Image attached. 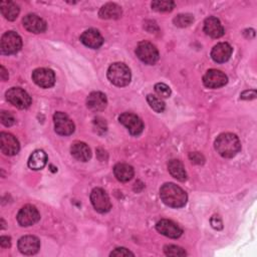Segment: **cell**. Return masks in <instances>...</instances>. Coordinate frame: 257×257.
Masks as SVG:
<instances>
[{
    "label": "cell",
    "instance_id": "obj_20",
    "mask_svg": "<svg viewBox=\"0 0 257 257\" xmlns=\"http://www.w3.org/2000/svg\"><path fill=\"white\" fill-rule=\"evenodd\" d=\"M107 99L104 93L100 91H92L86 98V105L89 109L94 111L103 110L106 107Z\"/></svg>",
    "mask_w": 257,
    "mask_h": 257
},
{
    "label": "cell",
    "instance_id": "obj_19",
    "mask_svg": "<svg viewBox=\"0 0 257 257\" xmlns=\"http://www.w3.org/2000/svg\"><path fill=\"white\" fill-rule=\"evenodd\" d=\"M232 54V47L230 44L226 42H220L216 44L212 51H211V57L215 62L222 63L227 61Z\"/></svg>",
    "mask_w": 257,
    "mask_h": 257
},
{
    "label": "cell",
    "instance_id": "obj_2",
    "mask_svg": "<svg viewBox=\"0 0 257 257\" xmlns=\"http://www.w3.org/2000/svg\"><path fill=\"white\" fill-rule=\"evenodd\" d=\"M215 149L220 156L224 158H233L239 153L241 144L238 137L231 133H225L218 136L215 141Z\"/></svg>",
    "mask_w": 257,
    "mask_h": 257
},
{
    "label": "cell",
    "instance_id": "obj_32",
    "mask_svg": "<svg viewBox=\"0 0 257 257\" xmlns=\"http://www.w3.org/2000/svg\"><path fill=\"white\" fill-rule=\"evenodd\" d=\"M0 118H1V122H2L5 126H11V125L14 124V122H15L14 116H13L9 111H5V110L1 111Z\"/></svg>",
    "mask_w": 257,
    "mask_h": 257
},
{
    "label": "cell",
    "instance_id": "obj_35",
    "mask_svg": "<svg viewBox=\"0 0 257 257\" xmlns=\"http://www.w3.org/2000/svg\"><path fill=\"white\" fill-rule=\"evenodd\" d=\"M189 158H190V160L192 161V163H194V164H198V165L203 164V163H204V161H205L204 157H203L201 154L197 153V152H195V153H191V154L189 155Z\"/></svg>",
    "mask_w": 257,
    "mask_h": 257
},
{
    "label": "cell",
    "instance_id": "obj_14",
    "mask_svg": "<svg viewBox=\"0 0 257 257\" xmlns=\"http://www.w3.org/2000/svg\"><path fill=\"white\" fill-rule=\"evenodd\" d=\"M156 228L164 236H167L169 238H174V239L179 238L183 233L182 229L175 222L167 219H163L159 221L156 225Z\"/></svg>",
    "mask_w": 257,
    "mask_h": 257
},
{
    "label": "cell",
    "instance_id": "obj_23",
    "mask_svg": "<svg viewBox=\"0 0 257 257\" xmlns=\"http://www.w3.org/2000/svg\"><path fill=\"white\" fill-rule=\"evenodd\" d=\"M46 163H47L46 154L41 150H37L30 155L28 160V167L32 170L37 171V170L43 169Z\"/></svg>",
    "mask_w": 257,
    "mask_h": 257
},
{
    "label": "cell",
    "instance_id": "obj_1",
    "mask_svg": "<svg viewBox=\"0 0 257 257\" xmlns=\"http://www.w3.org/2000/svg\"><path fill=\"white\" fill-rule=\"evenodd\" d=\"M160 197L167 206L173 208H181L187 202L185 191L173 183H166L161 187Z\"/></svg>",
    "mask_w": 257,
    "mask_h": 257
},
{
    "label": "cell",
    "instance_id": "obj_6",
    "mask_svg": "<svg viewBox=\"0 0 257 257\" xmlns=\"http://www.w3.org/2000/svg\"><path fill=\"white\" fill-rule=\"evenodd\" d=\"M137 56L147 64H154L159 59V52L155 45L151 42L143 41L140 42L136 48Z\"/></svg>",
    "mask_w": 257,
    "mask_h": 257
},
{
    "label": "cell",
    "instance_id": "obj_26",
    "mask_svg": "<svg viewBox=\"0 0 257 257\" xmlns=\"http://www.w3.org/2000/svg\"><path fill=\"white\" fill-rule=\"evenodd\" d=\"M168 170L170 174L178 181L184 182L187 179V174L183 164L179 160H171L168 163Z\"/></svg>",
    "mask_w": 257,
    "mask_h": 257
},
{
    "label": "cell",
    "instance_id": "obj_38",
    "mask_svg": "<svg viewBox=\"0 0 257 257\" xmlns=\"http://www.w3.org/2000/svg\"><path fill=\"white\" fill-rule=\"evenodd\" d=\"M10 244H11V242H10V238L9 237H7V236H1L0 237V245H1V247L8 248V247H10Z\"/></svg>",
    "mask_w": 257,
    "mask_h": 257
},
{
    "label": "cell",
    "instance_id": "obj_12",
    "mask_svg": "<svg viewBox=\"0 0 257 257\" xmlns=\"http://www.w3.org/2000/svg\"><path fill=\"white\" fill-rule=\"evenodd\" d=\"M33 81L40 87H51L55 82V75L51 69L37 68L32 73Z\"/></svg>",
    "mask_w": 257,
    "mask_h": 257
},
{
    "label": "cell",
    "instance_id": "obj_15",
    "mask_svg": "<svg viewBox=\"0 0 257 257\" xmlns=\"http://www.w3.org/2000/svg\"><path fill=\"white\" fill-rule=\"evenodd\" d=\"M40 247V242L37 237L32 235H26L19 239L18 249L21 253L25 255L35 254Z\"/></svg>",
    "mask_w": 257,
    "mask_h": 257
},
{
    "label": "cell",
    "instance_id": "obj_30",
    "mask_svg": "<svg viewBox=\"0 0 257 257\" xmlns=\"http://www.w3.org/2000/svg\"><path fill=\"white\" fill-rule=\"evenodd\" d=\"M164 252L167 256H173V257H177V256H185L187 253L186 251L176 245H167L164 247Z\"/></svg>",
    "mask_w": 257,
    "mask_h": 257
},
{
    "label": "cell",
    "instance_id": "obj_16",
    "mask_svg": "<svg viewBox=\"0 0 257 257\" xmlns=\"http://www.w3.org/2000/svg\"><path fill=\"white\" fill-rule=\"evenodd\" d=\"M22 22L25 29L32 33H41L46 29L45 21L36 14H27Z\"/></svg>",
    "mask_w": 257,
    "mask_h": 257
},
{
    "label": "cell",
    "instance_id": "obj_31",
    "mask_svg": "<svg viewBox=\"0 0 257 257\" xmlns=\"http://www.w3.org/2000/svg\"><path fill=\"white\" fill-rule=\"evenodd\" d=\"M155 90H156V92L161 96V97H169L170 95H171V89H170V87L167 85V84H165V83H161V82H159V83H157L156 85H155Z\"/></svg>",
    "mask_w": 257,
    "mask_h": 257
},
{
    "label": "cell",
    "instance_id": "obj_8",
    "mask_svg": "<svg viewBox=\"0 0 257 257\" xmlns=\"http://www.w3.org/2000/svg\"><path fill=\"white\" fill-rule=\"evenodd\" d=\"M118 120L122 123L131 135L139 136L144 130V123L142 119L133 112H123L118 116Z\"/></svg>",
    "mask_w": 257,
    "mask_h": 257
},
{
    "label": "cell",
    "instance_id": "obj_22",
    "mask_svg": "<svg viewBox=\"0 0 257 257\" xmlns=\"http://www.w3.org/2000/svg\"><path fill=\"white\" fill-rule=\"evenodd\" d=\"M98 15L102 19H117L121 16V8L115 3H106L100 8Z\"/></svg>",
    "mask_w": 257,
    "mask_h": 257
},
{
    "label": "cell",
    "instance_id": "obj_29",
    "mask_svg": "<svg viewBox=\"0 0 257 257\" xmlns=\"http://www.w3.org/2000/svg\"><path fill=\"white\" fill-rule=\"evenodd\" d=\"M194 21V17L192 14H189V13H186V14H179L177 15L173 22L176 26L178 27H186V26H189L192 22Z\"/></svg>",
    "mask_w": 257,
    "mask_h": 257
},
{
    "label": "cell",
    "instance_id": "obj_33",
    "mask_svg": "<svg viewBox=\"0 0 257 257\" xmlns=\"http://www.w3.org/2000/svg\"><path fill=\"white\" fill-rule=\"evenodd\" d=\"M93 125H94V128H95V132H97L98 134H102L106 131V123H105L104 119L101 118V117L94 118Z\"/></svg>",
    "mask_w": 257,
    "mask_h": 257
},
{
    "label": "cell",
    "instance_id": "obj_24",
    "mask_svg": "<svg viewBox=\"0 0 257 257\" xmlns=\"http://www.w3.org/2000/svg\"><path fill=\"white\" fill-rule=\"evenodd\" d=\"M113 173L115 178L120 181V182H127L130 181L133 176H134V169L132 166L124 164V163H119L116 164L113 168Z\"/></svg>",
    "mask_w": 257,
    "mask_h": 257
},
{
    "label": "cell",
    "instance_id": "obj_34",
    "mask_svg": "<svg viewBox=\"0 0 257 257\" xmlns=\"http://www.w3.org/2000/svg\"><path fill=\"white\" fill-rule=\"evenodd\" d=\"M110 256L126 257V256H134V253H133V252H131L130 250H127L126 248L118 247V248H115V249L110 253Z\"/></svg>",
    "mask_w": 257,
    "mask_h": 257
},
{
    "label": "cell",
    "instance_id": "obj_27",
    "mask_svg": "<svg viewBox=\"0 0 257 257\" xmlns=\"http://www.w3.org/2000/svg\"><path fill=\"white\" fill-rule=\"evenodd\" d=\"M152 8L159 12L171 11L175 7V3L170 0H156L152 2Z\"/></svg>",
    "mask_w": 257,
    "mask_h": 257
},
{
    "label": "cell",
    "instance_id": "obj_18",
    "mask_svg": "<svg viewBox=\"0 0 257 257\" xmlns=\"http://www.w3.org/2000/svg\"><path fill=\"white\" fill-rule=\"evenodd\" d=\"M204 31L212 38H219L224 34V28L220 20L214 16H210L205 19Z\"/></svg>",
    "mask_w": 257,
    "mask_h": 257
},
{
    "label": "cell",
    "instance_id": "obj_28",
    "mask_svg": "<svg viewBox=\"0 0 257 257\" xmlns=\"http://www.w3.org/2000/svg\"><path fill=\"white\" fill-rule=\"evenodd\" d=\"M147 100L150 104V106L157 112H162L165 109V102L158 96L154 94H149L147 96Z\"/></svg>",
    "mask_w": 257,
    "mask_h": 257
},
{
    "label": "cell",
    "instance_id": "obj_11",
    "mask_svg": "<svg viewBox=\"0 0 257 257\" xmlns=\"http://www.w3.org/2000/svg\"><path fill=\"white\" fill-rule=\"evenodd\" d=\"M228 78L224 72L217 69H209L203 76L204 85L209 88H218L225 85Z\"/></svg>",
    "mask_w": 257,
    "mask_h": 257
},
{
    "label": "cell",
    "instance_id": "obj_7",
    "mask_svg": "<svg viewBox=\"0 0 257 257\" xmlns=\"http://www.w3.org/2000/svg\"><path fill=\"white\" fill-rule=\"evenodd\" d=\"M90 201L93 208L99 213L108 212L111 208V203L107 194L100 188H95L91 191Z\"/></svg>",
    "mask_w": 257,
    "mask_h": 257
},
{
    "label": "cell",
    "instance_id": "obj_13",
    "mask_svg": "<svg viewBox=\"0 0 257 257\" xmlns=\"http://www.w3.org/2000/svg\"><path fill=\"white\" fill-rule=\"evenodd\" d=\"M0 148L4 155L14 156L19 152L20 147L17 139L13 135L2 132L0 134Z\"/></svg>",
    "mask_w": 257,
    "mask_h": 257
},
{
    "label": "cell",
    "instance_id": "obj_5",
    "mask_svg": "<svg viewBox=\"0 0 257 257\" xmlns=\"http://www.w3.org/2000/svg\"><path fill=\"white\" fill-rule=\"evenodd\" d=\"M7 100L14 106L24 109L30 106L31 97L29 94L20 87H11L6 91Z\"/></svg>",
    "mask_w": 257,
    "mask_h": 257
},
{
    "label": "cell",
    "instance_id": "obj_39",
    "mask_svg": "<svg viewBox=\"0 0 257 257\" xmlns=\"http://www.w3.org/2000/svg\"><path fill=\"white\" fill-rule=\"evenodd\" d=\"M0 76H1V79L3 81L8 79V72H7V70L5 69V67L3 65H1V67H0Z\"/></svg>",
    "mask_w": 257,
    "mask_h": 257
},
{
    "label": "cell",
    "instance_id": "obj_36",
    "mask_svg": "<svg viewBox=\"0 0 257 257\" xmlns=\"http://www.w3.org/2000/svg\"><path fill=\"white\" fill-rule=\"evenodd\" d=\"M241 98L242 99H253L256 97V91L254 89H250V90H245L241 93Z\"/></svg>",
    "mask_w": 257,
    "mask_h": 257
},
{
    "label": "cell",
    "instance_id": "obj_9",
    "mask_svg": "<svg viewBox=\"0 0 257 257\" xmlns=\"http://www.w3.org/2000/svg\"><path fill=\"white\" fill-rule=\"evenodd\" d=\"M54 130L58 135L69 136L74 132V123L68 115L62 111H57L53 115Z\"/></svg>",
    "mask_w": 257,
    "mask_h": 257
},
{
    "label": "cell",
    "instance_id": "obj_25",
    "mask_svg": "<svg viewBox=\"0 0 257 257\" xmlns=\"http://www.w3.org/2000/svg\"><path fill=\"white\" fill-rule=\"evenodd\" d=\"M0 10L2 15L10 21L15 20L19 14L18 5L12 1H2L0 3Z\"/></svg>",
    "mask_w": 257,
    "mask_h": 257
},
{
    "label": "cell",
    "instance_id": "obj_4",
    "mask_svg": "<svg viewBox=\"0 0 257 257\" xmlns=\"http://www.w3.org/2000/svg\"><path fill=\"white\" fill-rule=\"evenodd\" d=\"M22 46L21 37L14 31L5 32L0 41L1 53L3 54H13L20 50Z\"/></svg>",
    "mask_w": 257,
    "mask_h": 257
},
{
    "label": "cell",
    "instance_id": "obj_10",
    "mask_svg": "<svg viewBox=\"0 0 257 257\" xmlns=\"http://www.w3.org/2000/svg\"><path fill=\"white\" fill-rule=\"evenodd\" d=\"M39 219H40L39 212L32 205H26L22 207L17 214V221L23 227H27L35 224L36 222H38Z\"/></svg>",
    "mask_w": 257,
    "mask_h": 257
},
{
    "label": "cell",
    "instance_id": "obj_21",
    "mask_svg": "<svg viewBox=\"0 0 257 257\" xmlns=\"http://www.w3.org/2000/svg\"><path fill=\"white\" fill-rule=\"evenodd\" d=\"M71 155L74 159L80 162H86L90 159L91 153L88 146L82 142H75L70 148Z\"/></svg>",
    "mask_w": 257,
    "mask_h": 257
},
{
    "label": "cell",
    "instance_id": "obj_37",
    "mask_svg": "<svg viewBox=\"0 0 257 257\" xmlns=\"http://www.w3.org/2000/svg\"><path fill=\"white\" fill-rule=\"evenodd\" d=\"M211 225L213 228L217 229V230H220L222 229V221L221 219L218 217V216H213L212 219H211Z\"/></svg>",
    "mask_w": 257,
    "mask_h": 257
},
{
    "label": "cell",
    "instance_id": "obj_17",
    "mask_svg": "<svg viewBox=\"0 0 257 257\" xmlns=\"http://www.w3.org/2000/svg\"><path fill=\"white\" fill-rule=\"evenodd\" d=\"M80 40L85 46H87L89 48H93V49L99 48L103 43V38H102L101 34L95 29L85 30L81 34Z\"/></svg>",
    "mask_w": 257,
    "mask_h": 257
},
{
    "label": "cell",
    "instance_id": "obj_3",
    "mask_svg": "<svg viewBox=\"0 0 257 257\" xmlns=\"http://www.w3.org/2000/svg\"><path fill=\"white\" fill-rule=\"evenodd\" d=\"M107 78L116 86H125L131 81V70L124 63H112L107 69Z\"/></svg>",
    "mask_w": 257,
    "mask_h": 257
}]
</instances>
